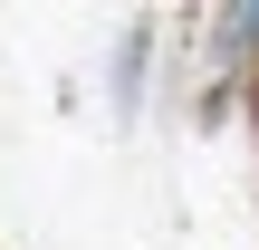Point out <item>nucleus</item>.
<instances>
[{
	"mask_svg": "<svg viewBox=\"0 0 259 250\" xmlns=\"http://www.w3.org/2000/svg\"><path fill=\"white\" fill-rule=\"evenodd\" d=\"M250 96H259V67H250Z\"/></svg>",
	"mask_w": 259,
	"mask_h": 250,
	"instance_id": "7ed1b4c3",
	"label": "nucleus"
},
{
	"mask_svg": "<svg viewBox=\"0 0 259 250\" xmlns=\"http://www.w3.org/2000/svg\"><path fill=\"white\" fill-rule=\"evenodd\" d=\"M211 67L221 77H250L259 67V0H221L211 10Z\"/></svg>",
	"mask_w": 259,
	"mask_h": 250,
	"instance_id": "f257e3e1",
	"label": "nucleus"
},
{
	"mask_svg": "<svg viewBox=\"0 0 259 250\" xmlns=\"http://www.w3.org/2000/svg\"><path fill=\"white\" fill-rule=\"evenodd\" d=\"M144 48H154V29H144V19H135V29H125V39H115V106H125V116H135V106H144Z\"/></svg>",
	"mask_w": 259,
	"mask_h": 250,
	"instance_id": "f03ea898",
	"label": "nucleus"
}]
</instances>
